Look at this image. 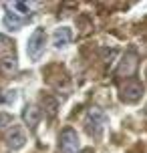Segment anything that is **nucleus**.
Listing matches in <instances>:
<instances>
[{
	"label": "nucleus",
	"mask_w": 147,
	"mask_h": 153,
	"mask_svg": "<svg viewBox=\"0 0 147 153\" xmlns=\"http://www.w3.org/2000/svg\"><path fill=\"white\" fill-rule=\"evenodd\" d=\"M105 125H107V115L103 113L99 107H93L89 109L85 115V129L87 133L91 135V137L99 139L103 135V131H105Z\"/></svg>",
	"instance_id": "1"
},
{
	"label": "nucleus",
	"mask_w": 147,
	"mask_h": 153,
	"mask_svg": "<svg viewBox=\"0 0 147 153\" xmlns=\"http://www.w3.org/2000/svg\"><path fill=\"white\" fill-rule=\"evenodd\" d=\"M45 45H47V32L45 28H34V32L28 38V45H26V54L30 61H39L40 54L45 53Z\"/></svg>",
	"instance_id": "2"
},
{
	"label": "nucleus",
	"mask_w": 147,
	"mask_h": 153,
	"mask_svg": "<svg viewBox=\"0 0 147 153\" xmlns=\"http://www.w3.org/2000/svg\"><path fill=\"white\" fill-rule=\"evenodd\" d=\"M59 149L61 153H79L81 151V141L73 127H65L59 135Z\"/></svg>",
	"instance_id": "3"
},
{
	"label": "nucleus",
	"mask_w": 147,
	"mask_h": 153,
	"mask_svg": "<svg viewBox=\"0 0 147 153\" xmlns=\"http://www.w3.org/2000/svg\"><path fill=\"white\" fill-rule=\"evenodd\" d=\"M143 95V85L137 79H127L119 89V99L123 103H137Z\"/></svg>",
	"instance_id": "4"
},
{
	"label": "nucleus",
	"mask_w": 147,
	"mask_h": 153,
	"mask_svg": "<svg viewBox=\"0 0 147 153\" xmlns=\"http://www.w3.org/2000/svg\"><path fill=\"white\" fill-rule=\"evenodd\" d=\"M137 69V54L135 51H127L123 54V59L119 61V67H117V75L119 76H131Z\"/></svg>",
	"instance_id": "5"
},
{
	"label": "nucleus",
	"mask_w": 147,
	"mask_h": 153,
	"mask_svg": "<svg viewBox=\"0 0 147 153\" xmlns=\"http://www.w3.org/2000/svg\"><path fill=\"white\" fill-rule=\"evenodd\" d=\"M24 143H26V133H24L22 127H18V125H12L6 133V145L10 149H22Z\"/></svg>",
	"instance_id": "6"
},
{
	"label": "nucleus",
	"mask_w": 147,
	"mask_h": 153,
	"mask_svg": "<svg viewBox=\"0 0 147 153\" xmlns=\"http://www.w3.org/2000/svg\"><path fill=\"white\" fill-rule=\"evenodd\" d=\"M22 121L28 129H36V125L40 123V109L36 105H26L22 109Z\"/></svg>",
	"instance_id": "7"
},
{
	"label": "nucleus",
	"mask_w": 147,
	"mask_h": 153,
	"mask_svg": "<svg viewBox=\"0 0 147 153\" xmlns=\"http://www.w3.org/2000/svg\"><path fill=\"white\" fill-rule=\"evenodd\" d=\"M73 40V30L69 26H59L56 30L53 32V45L54 48H65Z\"/></svg>",
	"instance_id": "8"
},
{
	"label": "nucleus",
	"mask_w": 147,
	"mask_h": 153,
	"mask_svg": "<svg viewBox=\"0 0 147 153\" xmlns=\"http://www.w3.org/2000/svg\"><path fill=\"white\" fill-rule=\"evenodd\" d=\"M18 71V61H16L14 54H10V56H4V59H0V73H4V75L12 76Z\"/></svg>",
	"instance_id": "9"
},
{
	"label": "nucleus",
	"mask_w": 147,
	"mask_h": 153,
	"mask_svg": "<svg viewBox=\"0 0 147 153\" xmlns=\"http://www.w3.org/2000/svg\"><path fill=\"white\" fill-rule=\"evenodd\" d=\"M4 26L10 30H18L22 26V16H18L16 12H6L4 14Z\"/></svg>",
	"instance_id": "10"
},
{
	"label": "nucleus",
	"mask_w": 147,
	"mask_h": 153,
	"mask_svg": "<svg viewBox=\"0 0 147 153\" xmlns=\"http://www.w3.org/2000/svg\"><path fill=\"white\" fill-rule=\"evenodd\" d=\"M40 103H42V109H45V111H47L50 117H54V115H56L59 103H56V99H54V97H50V95H42Z\"/></svg>",
	"instance_id": "11"
},
{
	"label": "nucleus",
	"mask_w": 147,
	"mask_h": 153,
	"mask_svg": "<svg viewBox=\"0 0 147 153\" xmlns=\"http://www.w3.org/2000/svg\"><path fill=\"white\" fill-rule=\"evenodd\" d=\"M12 51H14V42H12L10 38H6V36H2V34H0V59L10 56Z\"/></svg>",
	"instance_id": "12"
},
{
	"label": "nucleus",
	"mask_w": 147,
	"mask_h": 153,
	"mask_svg": "<svg viewBox=\"0 0 147 153\" xmlns=\"http://www.w3.org/2000/svg\"><path fill=\"white\" fill-rule=\"evenodd\" d=\"M8 8L18 10L16 14H20V16H28V14H30V6H28V4H24V2H12V4H8Z\"/></svg>",
	"instance_id": "13"
},
{
	"label": "nucleus",
	"mask_w": 147,
	"mask_h": 153,
	"mask_svg": "<svg viewBox=\"0 0 147 153\" xmlns=\"http://www.w3.org/2000/svg\"><path fill=\"white\" fill-rule=\"evenodd\" d=\"M14 123H12V117L8 113H0V131L6 129V127H12Z\"/></svg>",
	"instance_id": "14"
}]
</instances>
